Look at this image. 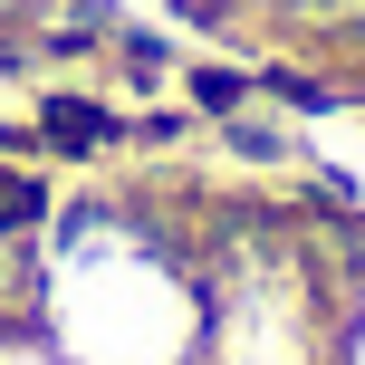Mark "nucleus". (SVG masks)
Returning <instances> with one entry per match:
<instances>
[{"mask_svg": "<svg viewBox=\"0 0 365 365\" xmlns=\"http://www.w3.org/2000/svg\"><path fill=\"white\" fill-rule=\"evenodd\" d=\"M38 308H48V346L68 365H173L192 317H202V298L135 231L68 221L58 259L38 269Z\"/></svg>", "mask_w": 365, "mask_h": 365, "instance_id": "1", "label": "nucleus"}, {"mask_svg": "<svg viewBox=\"0 0 365 365\" xmlns=\"http://www.w3.org/2000/svg\"><path fill=\"white\" fill-rule=\"evenodd\" d=\"M0 365H68V356L48 336H29V327H0Z\"/></svg>", "mask_w": 365, "mask_h": 365, "instance_id": "2", "label": "nucleus"}]
</instances>
